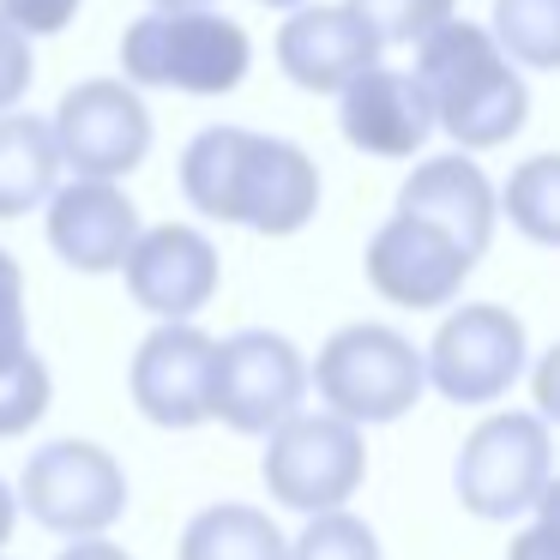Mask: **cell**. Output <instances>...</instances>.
<instances>
[{
    "label": "cell",
    "mask_w": 560,
    "mask_h": 560,
    "mask_svg": "<svg viewBox=\"0 0 560 560\" xmlns=\"http://www.w3.org/2000/svg\"><path fill=\"white\" fill-rule=\"evenodd\" d=\"M182 199L199 218L254 235H295L319 211V170L295 139L254 127H199L182 151Z\"/></svg>",
    "instance_id": "1"
},
{
    "label": "cell",
    "mask_w": 560,
    "mask_h": 560,
    "mask_svg": "<svg viewBox=\"0 0 560 560\" xmlns=\"http://www.w3.org/2000/svg\"><path fill=\"white\" fill-rule=\"evenodd\" d=\"M410 73L434 97V121L440 133H452L458 151H494L518 139L530 121V85H524L518 61L500 49L488 25H470L458 13L416 43Z\"/></svg>",
    "instance_id": "2"
},
{
    "label": "cell",
    "mask_w": 560,
    "mask_h": 560,
    "mask_svg": "<svg viewBox=\"0 0 560 560\" xmlns=\"http://www.w3.org/2000/svg\"><path fill=\"white\" fill-rule=\"evenodd\" d=\"M254 67V43L235 19L211 7H151L121 37V79L139 91L230 97Z\"/></svg>",
    "instance_id": "3"
},
{
    "label": "cell",
    "mask_w": 560,
    "mask_h": 560,
    "mask_svg": "<svg viewBox=\"0 0 560 560\" xmlns=\"http://www.w3.org/2000/svg\"><path fill=\"white\" fill-rule=\"evenodd\" d=\"M314 392L326 410L350 416L355 428H386L410 416L428 392V355L404 338L398 326L355 319L338 326L314 355Z\"/></svg>",
    "instance_id": "4"
},
{
    "label": "cell",
    "mask_w": 560,
    "mask_h": 560,
    "mask_svg": "<svg viewBox=\"0 0 560 560\" xmlns=\"http://www.w3.org/2000/svg\"><path fill=\"white\" fill-rule=\"evenodd\" d=\"M555 482V428L536 410H494L464 434L452 488L470 518L512 524L530 518L542 488Z\"/></svg>",
    "instance_id": "5"
},
{
    "label": "cell",
    "mask_w": 560,
    "mask_h": 560,
    "mask_svg": "<svg viewBox=\"0 0 560 560\" xmlns=\"http://www.w3.org/2000/svg\"><path fill=\"white\" fill-rule=\"evenodd\" d=\"M266 494L278 506L302 512H338L368 482V440L338 410H295L266 434Z\"/></svg>",
    "instance_id": "6"
},
{
    "label": "cell",
    "mask_w": 560,
    "mask_h": 560,
    "mask_svg": "<svg viewBox=\"0 0 560 560\" xmlns=\"http://www.w3.org/2000/svg\"><path fill=\"white\" fill-rule=\"evenodd\" d=\"M428 386L446 404L482 410L500 404L530 368V331L512 307L500 302H458L440 319L434 343H428Z\"/></svg>",
    "instance_id": "7"
},
{
    "label": "cell",
    "mask_w": 560,
    "mask_h": 560,
    "mask_svg": "<svg viewBox=\"0 0 560 560\" xmlns=\"http://www.w3.org/2000/svg\"><path fill=\"white\" fill-rule=\"evenodd\" d=\"M19 506L43 524V530L67 536H103L121 524L127 512V470L109 446L97 440H49L25 458L19 476Z\"/></svg>",
    "instance_id": "8"
},
{
    "label": "cell",
    "mask_w": 560,
    "mask_h": 560,
    "mask_svg": "<svg viewBox=\"0 0 560 560\" xmlns=\"http://www.w3.org/2000/svg\"><path fill=\"white\" fill-rule=\"evenodd\" d=\"M314 368L283 331L247 326L218 338V386H211V422H223L230 434L266 440L278 422H290L302 410Z\"/></svg>",
    "instance_id": "9"
},
{
    "label": "cell",
    "mask_w": 560,
    "mask_h": 560,
    "mask_svg": "<svg viewBox=\"0 0 560 560\" xmlns=\"http://www.w3.org/2000/svg\"><path fill=\"white\" fill-rule=\"evenodd\" d=\"M368 290L392 307H410V314H440V307L458 302V290L470 283L476 254L464 242H452L440 223L410 218V211H392L374 235H368Z\"/></svg>",
    "instance_id": "10"
},
{
    "label": "cell",
    "mask_w": 560,
    "mask_h": 560,
    "mask_svg": "<svg viewBox=\"0 0 560 560\" xmlns=\"http://www.w3.org/2000/svg\"><path fill=\"white\" fill-rule=\"evenodd\" d=\"M55 139L73 175L121 182L151 151V109L133 79H85L55 109Z\"/></svg>",
    "instance_id": "11"
},
{
    "label": "cell",
    "mask_w": 560,
    "mask_h": 560,
    "mask_svg": "<svg viewBox=\"0 0 560 560\" xmlns=\"http://www.w3.org/2000/svg\"><path fill=\"white\" fill-rule=\"evenodd\" d=\"M211 386H218V338L194 319H158V331L139 343L127 368L133 410L175 434L211 422Z\"/></svg>",
    "instance_id": "12"
},
{
    "label": "cell",
    "mask_w": 560,
    "mask_h": 560,
    "mask_svg": "<svg viewBox=\"0 0 560 560\" xmlns=\"http://www.w3.org/2000/svg\"><path fill=\"white\" fill-rule=\"evenodd\" d=\"M121 278H127V295H133L145 314L194 319L199 307L218 295L223 259H218V247H211V235L194 230V223H151V230H139Z\"/></svg>",
    "instance_id": "13"
},
{
    "label": "cell",
    "mask_w": 560,
    "mask_h": 560,
    "mask_svg": "<svg viewBox=\"0 0 560 560\" xmlns=\"http://www.w3.org/2000/svg\"><path fill=\"white\" fill-rule=\"evenodd\" d=\"M43 230H49V247H55L61 266L103 278V271L127 266V254H133V242H139L145 223H139V206L121 194V182L73 175L67 187L49 194V218H43Z\"/></svg>",
    "instance_id": "14"
},
{
    "label": "cell",
    "mask_w": 560,
    "mask_h": 560,
    "mask_svg": "<svg viewBox=\"0 0 560 560\" xmlns=\"http://www.w3.org/2000/svg\"><path fill=\"white\" fill-rule=\"evenodd\" d=\"M386 55V43L362 25V13L350 7H290V19L278 25V67L290 85L314 91V97H338L355 73Z\"/></svg>",
    "instance_id": "15"
},
{
    "label": "cell",
    "mask_w": 560,
    "mask_h": 560,
    "mask_svg": "<svg viewBox=\"0 0 560 560\" xmlns=\"http://www.w3.org/2000/svg\"><path fill=\"white\" fill-rule=\"evenodd\" d=\"M338 127L355 151L368 158H416V151L434 139V97L422 91L416 73H398V67H368L350 85L338 91Z\"/></svg>",
    "instance_id": "16"
},
{
    "label": "cell",
    "mask_w": 560,
    "mask_h": 560,
    "mask_svg": "<svg viewBox=\"0 0 560 560\" xmlns=\"http://www.w3.org/2000/svg\"><path fill=\"white\" fill-rule=\"evenodd\" d=\"M398 211L440 223L452 242H464L482 259L488 242H494V223H500V187L482 175L476 151H446V158H422L404 175Z\"/></svg>",
    "instance_id": "17"
},
{
    "label": "cell",
    "mask_w": 560,
    "mask_h": 560,
    "mask_svg": "<svg viewBox=\"0 0 560 560\" xmlns=\"http://www.w3.org/2000/svg\"><path fill=\"white\" fill-rule=\"evenodd\" d=\"M61 170L67 158H61L49 115H25V109L0 115V223L31 218L37 206H49Z\"/></svg>",
    "instance_id": "18"
},
{
    "label": "cell",
    "mask_w": 560,
    "mask_h": 560,
    "mask_svg": "<svg viewBox=\"0 0 560 560\" xmlns=\"http://www.w3.org/2000/svg\"><path fill=\"white\" fill-rule=\"evenodd\" d=\"M175 560H290V536L278 530L271 512L247 500H218L187 518Z\"/></svg>",
    "instance_id": "19"
},
{
    "label": "cell",
    "mask_w": 560,
    "mask_h": 560,
    "mask_svg": "<svg viewBox=\"0 0 560 560\" xmlns=\"http://www.w3.org/2000/svg\"><path fill=\"white\" fill-rule=\"evenodd\" d=\"M500 218L536 247H560V151H536L500 187Z\"/></svg>",
    "instance_id": "20"
},
{
    "label": "cell",
    "mask_w": 560,
    "mask_h": 560,
    "mask_svg": "<svg viewBox=\"0 0 560 560\" xmlns=\"http://www.w3.org/2000/svg\"><path fill=\"white\" fill-rule=\"evenodd\" d=\"M488 31L524 73H560V0H494Z\"/></svg>",
    "instance_id": "21"
},
{
    "label": "cell",
    "mask_w": 560,
    "mask_h": 560,
    "mask_svg": "<svg viewBox=\"0 0 560 560\" xmlns=\"http://www.w3.org/2000/svg\"><path fill=\"white\" fill-rule=\"evenodd\" d=\"M49 398H55V380H49V362L37 350H13L0 355V440H19L49 416Z\"/></svg>",
    "instance_id": "22"
},
{
    "label": "cell",
    "mask_w": 560,
    "mask_h": 560,
    "mask_svg": "<svg viewBox=\"0 0 560 560\" xmlns=\"http://www.w3.org/2000/svg\"><path fill=\"white\" fill-rule=\"evenodd\" d=\"M290 560H386V555H380L374 524L355 518L350 506H338L307 518V530L290 542Z\"/></svg>",
    "instance_id": "23"
},
{
    "label": "cell",
    "mask_w": 560,
    "mask_h": 560,
    "mask_svg": "<svg viewBox=\"0 0 560 560\" xmlns=\"http://www.w3.org/2000/svg\"><path fill=\"white\" fill-rule=\"evenodd\" d=\"M350 13H362V25L374 31L386 49H410L434 25H446L458 13V0H343Z\"/></svg>",
    "instance_id": "24"
},
{
    "label": "cell",
    "mask_w": 560,
    "mask_h": 560,
    "mask_svg": "<svg viewBox=\"0 0 560 560\" xmlns=\"http://www.w3.org/2000/svg\"><path fill=\"white\" fill-rule=\"evenodd\" d=\"M506 560H560V476L542 488L530 524L506 542Z\"/></svg>",
    "instance_id": "25"
},
{
    "label": "cell",
    "mask_w": 560,
    "mask_h": 560,
    "mask_svg": "<svg viewBox=\"0 0 560 560\" xmlns=\"http://www.w3.org/2000/svg\"><path fill=\"white\" fill-rule=\"evenodd\" d=\"M31 73H37V61H31V31L0 13V115L19 109V97L31 91Z\"/></svg>",
    "instance_id": "26"
},
{
    "label": "cell",
    "mask_w": 560,
    "mask_h": 560,
    "mask_svg": "<svg viewBox=\"0 0 560 560\" xmlns=\"http://www.w3.org/2000/svg\"><path fill=\"white\" fill-rule=\"evenodd\" d=\"M31 343V326H25V271L19 259L0 247V355H13Z\"/></svg>",
    "instance_id": "27"
},
{
    "label": "cell",
    "mask_w": 560,
    "mask_h": 560,
    "mask_svg": "<svg viewBox=\"0 0 560 560\" xmlns=\"http://www.w3.org/2000/svg\"><path fill=\"white\" fill-rule=\"evenodd\" d=\"M0 13L13 19V25H25L31 37H61L73 25L79 0H0Z\"/></svg>",
    "instance_id": "28"
},
{
    "label": "cell",
    "mask_w": 560,
    "mask_h": 560,
    "mask_svg": "<svg viewBox=\"0 0 560 560\" xmlns=\"http://www.w3.org/2000/svg\"><path fill=\"white\" fill-rule=\"evenodd\" d=\"M530 398H536V416L548 428H560V343H548L530 362Z\"/></svg>",
    "instance_id": "29"
},
{
    "label": "cell",
    "mask_w": 560,
    "mask_h": 560,
    "mask_svg": "<svg viewBox=\"0 0 560 560\" xmlns=\"http://www.w3.org/2000/svg\"><path fill=\"white\" fill-rule=\"evenodd\" d=\"M61 560H133L121 542H109V536H79V542L61 548Z\"/></svg>",
    "instance_id": "30"
},
{
    "label": "cell",
    "mask_w": 560,
    "mask_h": 560,
    "mask_svg": "<svg viewBox=\"0 0 560 560\" xmlns=\"http://www.w3.org/2000/svg\"><path fill=\"white\" fill-rule=\"evenodd\" d=\"M13 524H19V494L7 482H0V548H7V536H13Z\"/></svg>",
    "instance_id": "31"
},
{
    "label": "cell",
    "mask_w": 560,
    "mask_h": 560,
    "mask_svg": "<svg viewBox=\"0 0 560 560\" xmlns=\"http://www.w3.org/2000/svg\"><path fill=\"white\" fill-rule=\"evenodd\" d=\"M151 7H211V0H151Z\"/></svg>",
    "instance_id": "32"
},
{
    "label": "cell",
    "mask_w": 560,
    "mask_h": 560,
    "mask_svg": "<svg viewBox=\"0 0 560 560\" xmlns=\"http://www.w3.org/2000/svg\"><path fill=\"white\" fill-rule=\"evenodd\" d=\"M259 7H278V13H290V7H302V0H259Z\"/></svg>",
    "instance_id": "33"
},
{
    "label": "cell",
    "mask_w": 560,
    "mask_h": 560,
    "mask_svg": "<svg viewBox=\"0 0 560 560\" xmlns=\"http://www.w3.org/2000/svg\"><path fill=\"white\" fill-rule=\"evenodd\" d=\"M0 560H7V555H0Z\"/></svg>",
    "instance_id": "34"
}]
</instances>
